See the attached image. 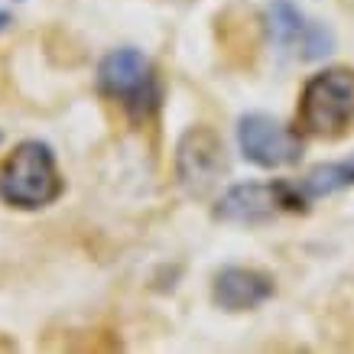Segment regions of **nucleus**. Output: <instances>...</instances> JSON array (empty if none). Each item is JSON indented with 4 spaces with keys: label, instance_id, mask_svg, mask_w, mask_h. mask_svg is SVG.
<instances>
[{
    "label": "nucleus",
    "instance_id": "5",
    "mask_svg": "<svg viewBox=\"0 0 354 354\" xmlns=\"http://www.w3.org/2000/svg\"><path fill=\"white\" fill-rule=\"evenodd\" d=\"M237 150L247 162H254L260 169H283L302 160L306 140L299 127H290L270 114L254 111L237 120Z\"/></svg>",
    "mask_w": 354,
    "mask_h": 354
},
{
    "label": "nucleus",
    "instance_id": "3",
    "mask_svg": "<svg viewBox=\"0 0 354 354\" xmlns=\"http://www.w3.org/2000/svg\"><path fill=\"white\" fill-rule=\"evenodd\" d=\"M97 91L111 101H118L133 120L153 118L162 104V82L150 55H143L133 46L114 49L97 65Z\"/></svg>",
    "mask_w": 354,
    "mask_h": 354
},
{
    "label": "nucleus",
    "instance_id": "10",
    "mask_svg": "<svg viewBox=\"0 0 354 354\" xmlns=\"http://www.w3.org/2000/svg\"><path fill=\"white\" fill-rule=\"evenodd\" d=\"M335 49V32L325 23H306V32L299 39V55L306 62H319Z\"/></svg>",
    "mask_w": 354,
    "mask_h": 354
},
{
    "label": "nucleus",
    "instance_id": "4",
    "mask_svg": "<svg viewBox=\"0 0 354 354\" xmlns=\"http://www.w3.org/2000/svg\"><path fill=\"white\" fill-rule=\"evenodd\" d=\"M309 198L299 183H237L215 208V218L227 225H267L283 212H306Z\"/></svg>",
    "mask_w": 354,
    "mask_h": 354
},
{
    "label": "nucleus",
    "instance_id": "11",
    "mask_svg": "<svg viewBox=\"0 0 354 354\" xmlns=\"http://www.w3.org/2000/svg\"><path fill=\"white\" fill-rule=\"evenodd\" d=\"M10 23H13V17L7 10H0V32L3 30H10Z\"/></svg>",
    "mask_w": 354,
    "mask_h": 354
},
{
    "label": "nucleus",
    "instance_id": "2",
    "mask_svg": "<svg viewBox=\"0 0 354 354\" xmlns=\"http://www.w3.org/2000/svg\"><path fill=\"white\" fill-rule=\"evenodd\" d=\"M354 127V68L332 65L302 85L299 130L309 137L338 140Z\"/></svg>",
    "mask_w": 354,
    "mask_h": 354
},
{
    "label": "nucleus",
    "instance_id": "7",
    "mask_svg": "<svg viewBox=\"0 0 354 354\" xmlns=\"http://www.w3.org/2000/svg\"><path fill=\"white\" fill-rule=\"evenodd\" d=\"M273 292H277L273 277L257 267H225L218 270L212 283V299L225 312L260 309L263 302L273 299Z\"/></svg>",
    "mask_w": 354,
    "mask_h": 354
},
{
    "label": "nucleus",
    "instance_id": "9",
    "mask_svg": "<svg viewBox=\"0 0 354 354\" xmlns=\"http://www.w3.org/2000/svg\"><path fill=\"white\" fill-rule=\"evenodd\" d=\"M299 189L306 192V198H322V195H335L344 189H354V156L348 160H335V162H322L299 183Z\"/></svg>",
    "mask_w": 354,
    "mask_h": 354
},
{
    "label": "nucleus",
    "instance_id": "6",
    "mask_svg": "<svg viewBox=\"0 0 354 354\" xmlns=\"http://www.w3.org/2000/svg\"><path fill=\"white\" fill-rule=\"evenodd\" d=\"M176 172L179 183L192 195H205L215 189L218 179L227 172L225 143L212 127H192L176 147Z\"/></svg>",
    "mask_w": 354,
    "mask_h": 354
},
{
    "label": "nucleus",
    "instance_id": "1",
    "mask_svg": "<svg viewBox=\"0 0 354 354\" xmlns=\"http://www.w3.org/2000/svg\"><path fill=\"white\" fill-rule=\"evenodd\" d=\"M65 183L55 166V153L43 140H23L20 147L0 162V202L36 212L62 195Z\"/></svg>",
    "mask_w": 354,
    "mask_h": 354
},
{
    "label": "nucleus",
    "instance_id": "8",
    "mask_svg": "<svg viewBox=\"0 0 354 354\" xmlns=\"http://www.w3.org/2000/svg\"><path fill=\"white\" fill-rule=\"evenodd\" d=\"M306 17L292 0H270L263 10V30H267L273 46H299L306 32Z\"/></svg>",
    "mask_w": 354,
    "mask_h": 354
}]
</instances>
